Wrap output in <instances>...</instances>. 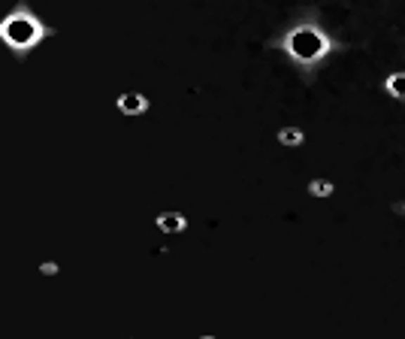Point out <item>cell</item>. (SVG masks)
<instances>
[{
  "label": "cell",
  "mask_w": 405,
  "mask_h": 339,
  "mask_svg": "<svg viewBox=\"0 0 405 339\" xmlns=\"http://www.w3.org/2000/svg\"><path fill=\"white\" fill-rule=\"evenodd\" d=\"M39 34H43V27L37 25V18L30 15H9L4 22V39L13 49H30L39 39Z\"/></svg>",
  "instance_id": "obj_1"
},
{
  "label": "cell",
  "mask_w": 405,
  "mask_h": 339,
  "mask_svg": "<svg viewBox=\"0 0 405 339\" xmlns=\"http://www.w3.org/2000/svg\"><path fill=\"white\" fill-rule=\"evenodd\" d=\"M290 55L297 58V61H318V58L327 52V43H323V39L315 34V31H306V37H300V31L290 37Z\"/></svg>",
  "instance_id": "obj_2"
}]
</instances>
